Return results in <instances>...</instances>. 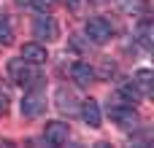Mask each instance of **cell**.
<instances>
[{
	"mask_svg": "<svg viewBox=\"0 0 154 148\" xmlns=\"http://www.w3.org/2000/svg\"><path fill=\"white\" fill-rule=\"evenodd\" d=\"M22 59L30 62V65H43V62L49 59L46 46H41V43H24V46H22Z\"/></svg>",
	"mask_w": 154,
	"mask_h": 148,
	"instance_id": "obj_9",
	"label": "cell"
},
{
	"mask_svg": "<svg viewBox=\"0 0 154 148\" xmlns=\"http://www.w3.org/2000/svg\"><path fill=\"white\" fill-rule=\"evenodd\" d=\"M95 67L89 65V62H73L70 65V78L76 81V86H89L92 81H95Z\"/></svg>",
	"mask_w": 154,
	"mask_h": 148,
	"instance_id": "obj_7",
	"label": "cell"
},
{
	"mask_svg": "<svg viewBox=\"0 0 154 148\" xmlns=\"http://www.w3.org/2000/svg\"><path fill=\"white\" fill-rule=\"evenodd\" d=\"M57 111H60V113H68V116H73V113L79 111V105H76V94L68 92L65 86L57 89Z\"/></svg>",
	"mask_w": 154,
	"mask_h": 148,
	"instance_id": "obj_11",
	"label": "cell"
},
{
	"mask_svg": "<svg viewBox=\"0 0 154 148\" xmlns=\"http://www.w3.org/2000/svg\"><path fill=\"white\" fill-rule=\"evenodd\" d=\"M130 81H133V86L138 89V94H141L143 100L152 94V89H154V73H152V70H146V67H143V70H138Z\"/></svg>",
	"mask_w": 154,
	"mask_h": 148,
	"instance_id": "obj_8",
	"label": "cell"
},
{
	"mask_svg": "<svg viewBox=\"0 0 154 148\" xmlns=\"http://www.w3.org/2000/svg\"><path fill=\"white\" fill-rule=\"evenodd\" d=\"M68 138H70V127L65 121H49L43 129V140L49 146H62V143H68Z\"/></svg>",
	"mask_w": 154,
	"mask_h": 148,
	"instance_id": "obj_6",
	"label": "cell"
},
{
	"mask_svg": "<svg viewBox=\"0 0 154 148\" xmlns=\"http://www.w3.org/2000/svg\"><path fill=\"white\" fill-rule=\"evenodd\" d=\"M84 32H87V40L103 46V43L111 40V35H114V24H111V19H106V16H92V19H87Z\"/></svg>",
	"mask_w": 154,
	"mask_h": 148,
	"instance_id": "obj_2",
	"label": "cell"
},
{
	"mask_svg": "<svg viewBox=\"0 0 154 148\" xmlns=\"http://www.w3.org/2000/svg\"><path fill=\"white\" fill-rule=\"evenodd\" d=\"M116 5H119L125 13H130V16L146 13V0H116Z\"/></svg>",
	"mask_w": 154,
	"mask_h": 148,
	"instance_id": "obj_13",
	"label": "cell"
},
{
	"mask_svg": "<svg viewBox=\"0 0 154 148\" xmlns=\"http://www.w3.org/2000/svg\"><path fill=\"white\" fill-rule=\"evenodd\" d=\"M5 111H8V94H5V92H0V116H3Z\"/></svg>",
	"mask_w": 154,
	"mask_h": 148,
	"instance_id": "obj_16",
	"label": "cell"
},
{
	"mask_svg": "<svg viewBox=\"0 0 154 148\" xmlns=\"http://www.w3.org/2000/svg\"><path fill=\"white\" fill-rule=\"evenodd\" d=\"M81 119H84L92 129H97V127H100V119H103V116H100V105H97L95 100H84V102H81Z\"/></svg>",
	"mask_w": 154,
	"mask_h": 148,
	"instance_id": "obj_12",
	"label": "cell"
},
{
	"mask_svg": "<svg viewBox=\"0 0 154 148\" xmlns=\"http://www.w3.org/2000/svg\"><path fill=\"white\" fill-rule=\"evenodd\" d=\"M108 119L116 127H135L138 124V113L130 102H108Z\"/></svg>",
	"mask_w": 154,
	"mask_h": 148,
	"instance_id": "obj_3",
	"label": "cell"
},
{
	"mask_svg": "<svg viewBox=\"0 0 154 148\" xmlns=\"http://www.w3.org/2000/svg\"><path fill=\"white\" fill-rule=\"evenodd\" d=\"M11 40H14V27L8 16H0V46H11Z\"/></svg>",
	"mask_w": 154,
	"mask_h": 148,
	"instance_id": "obj_14",
	"label": "cell"
},
{
	"mask_svg": "<svg viewBox=\"0 0 154 148\" xmlns=\"http://www.w3.org/2000/svg\"><path fill=\"white\" fill-rule=\"evenodd\" d=\"M114 70H116V67H114L111 62H103V70H100V73H103V75L108 78V75H114Z\"/></svg>",
	"mask_w": 154,
	"mask_h": 148,
	"instance_id": "obj_17",
	"label": "cell"
},
{
	"mask_svg": "<svg viewBox=\"0 0 154 148\" xmlns=\"http://www.w3.org/2000/svg\"><path fill=\"white\" fill-rule=\"evenodd\" d=\"M135 35H138V43H141L143 49H152L154 46V22H152V16H143V19L138 22Z\"/></svg>",
	"mask_w": 154,
	"mask_h": 148,
	"instance_id": "obj_10",
	"label": "cell"
},
{
	"mask_svg": "<svg viewBox=\"0 0 154 148\" xmlns=\"http://www.w3.org/2000/svg\"><path fill=\"white\" fill-rule=\"evenodd\" d=\"M43 111H46V94L38 86H32L24 94V100H22V116L24 119H38Z\"/></svg>",
	"mask_w": 154,
	"mask_h": 148,
	"instance_id": "obj_4",
	"label": "cell"
},
{
	"mask_svg": "<svg viewBox=\"0 0 154 148\" xmlns=\"http://www.w3.org/2000/svg\"><path fill=\"white\" fill-rule=\"evenodd\" d=\"M5 70H8V78H11L16 86H24V89L41 86V81H43L38 65H30V62H24V59H11Z\"/></svg>",
	"mask_w": 154,
	"mask_h": 148,
	"instance_id": "obj_1",
	"label": "cell"
},
{
	"mask_svg": "<svg viewBox=\"0 0 154 148\" xmlns=\"http://www.w3.org/2000/svg\"><path fill=\"white\" fill-rule=\"evenodd\" d=\"M32 35H35L38 40H43V43L57 40V38H60V27H57L54 16H49V13L43 11V13L35 19V24H32Z\"/></svg>",
	"mask_w": 154,
	"mask_h": 148,
	"instance_id": "obj_5",
	"label": "cell"
},
{
	"mask_svg": "<svg viewBox=\"0 0 154 148\" xmlns=\"http://www.w3.org/2000/svg\"><path fill=\"white\" fill-rule=\"evenodd\" d=\"M22 8H32V11H38V13H43V11H49L57 0H16Z\"/></svg>",
	"mask_w": 154,
	"mask_h": 148,
	"instance_id": "obj_15",
	"label": "cell"
},
{
	"mask_svg": "<svg viewBox=\"0 0 154 148\" xmlns=\"http://www.w3.org/2000/svg\"><path fill=\"white\" fill-rule=\"evenodd\" d=\"M65 3H68V5H70L73 11H79V5H81V0H65Z\"/></svg>",
	"mask_w": 154,
	"mask_h": 148,
	"instance_id": "obj_18",
	"label": "cell"
}]
</instances>
